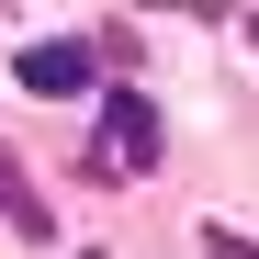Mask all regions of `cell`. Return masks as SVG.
Returning a JSON list of instances; mask_svg holds the SVG:
<instances>
[{
	"label": "cell",
	"mask_w": 259,
	"mask_h": 259,
	"mask_svg": "<svg viewBox=\"0 0 259 259\" xmlns=\"http://www.w3.org/2000/svg\"><path fill=\"white\" fill-rule=\"evenodd\" d=\"M12 79H23L34 102H79V91L102 79V46H79V34H46V46H23V57H12Z\"/></svg>",
	"instance_id": "6da1fadb"
},
{
	"label": "cell",
	"mask_w": 259,
	"mask_h": 259,
	"mask_svg": "<svg viewBox=\"0 0 259 259\" xmlns=\"http://www.w3.org/2000/svg\"><path fill=\"white\" fill-rule=\"evenodd\" d=\"M102 136H113V169H147V158H158V113H147L136 91H113V102H102Z\"/></svg>",
	"instance_id": "7a4b0ae2"
},
{
	"label": "cell",
	"mask_w": 259,
	"mask_h": 259,
	"mask_svg": "<svg viewBox=\"0 0 259 259\" xmlns=\"http://www.w3.org/2000/svg\"><path fill=\"white\" fill-rule=\"evenodd\" d=\"M0 214H12V237H34V248H57V214H46V192L23 181V158L0 147Z\"/></svg>",
	"instance_id": "3957f363"
},
{
	"label": "cell",
	"mask_w": 259,
	"mask_h": 259,
	"mask_svg": "<svg viewBox=\"0 0 259 259\" xmlns=\"http://www.w3.org/2000/svg\"><path fill=\"white\" fill-rule=\"evenodd\" d=\"M203 248H214V259H259V248H248L237 226H203Z\"/></svg>",
	"instance_id": "277c9868"
}]
</instances>
